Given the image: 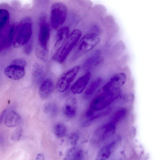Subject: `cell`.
Here are the masks:
<instances>
[{
  "instance_id": "18",
  "label": "cell",
  "mask_w": 160,
  "mask_h": 160,
  "mask_svg": "<svg viewBox=\"0 0 160 160\" xmlns=\"http://www.w3.org/2000/svg\"><path fill=\"white\" fill-rule=\"evenodd\" d=\"M21 120V117L20 115L16 112L11 111L6 115L4 124L7 127H14L19 124Z\"/></svg>"
},
{
  "instance_id": "26",
  "label": "cell",
  "mask_w": 160,
  "mask_h": 160,
  "mask_svg": "<svg viewBox=\"0 0 160 160\" xmlns=\"http://www.w3.org/2000/svg\"><path fill=\"white\" fill-rule=\"evenodd\" d=\"M11 64L20 66L24 68L26 65V62L23 58H17L13 60L11 62Z\"/></svg>"
},
{
  "instance_id": "28",
  "label": "cell",
  "mask_w": 160,
  "mask_h": 160,
  "mask_svg": "<svg viewBox=\"0 0 160 160\" xmlns=\"http://www.w3.org/2000/svg\"><path fill=\"white\" fill-rule=\"evenodd\" d=\"M22 132V128H19L15 130L12 133L11 139L14 141L18 140L21 137Z\"/></svg>"
},
{
  "instance_id": "12",
  "label": "cell",
  "mask_w": 160,
  "mask_h": 160,
  "mask_svg": "<svg viewBox=\"0 0 160 160\" xmlns=\"http://www.w3.org/2000/svg\"><path fill=\"white\" fill-rule=\"evenodd\" d=\"M78 101L74 96L68 97L66 100L62 108V112L67 118L72 119L75 117L78 108Z\"/></svg>"
},
{
  "instance_id": "8",
  "label": "cell",
  "mask_w": 160,
  "mask_h": 160,
  "mask_svg": "<svg viewBox=\"0 0 160 160\" xmlns=\"http://www.w3.org/2000/svg\"><path fill=\"white\" fill-rule=\"evenodd\" d=\"M32 25L29 22L21 24L18 28L14 38L13 45L15 48H18L25 45L32 38Z\"/></svg>"
},
{
  "instance_id": "4",
  "label": "cell",
  "mask_w": 160,
  "mask_h": 160,
  "mask_svg": "<svg viewBox=\"0 0 160 160\" xmlns=\"http://www.w3.org/2000/svg\"><path fill=\"white\" fill-rule=\"evenodd\" d=\"M122 92L121 88L102 91L92 99L88 108L97 111L105 110L117 100L122 94Z\"/></svg>"
},
{
  "instance_id": "27",
  "label": "cell",
  "mask_w": 160,
  "mask_h": 160,
  "mask_svg": "<svg viewBox=\"0 0 160 160\" xmlns=\"http://www.w3.org/2000/svg\"><path fill=\"white\" fill-rule=\"evenodd\" d=\"M33 46L32 40L31 38L29 41L24 45V51L27 55H29L31 53Z\"/></svg>"
},
{
  "instance_id": "13",
  "label": "cell",
  "mask_w": 160,
  "mask_h": 160,
  "mask_svg": "<svg viewBox=\"0 0 160 160\" xmlns=\"http://www.w3.org/2000/svg\"><path fill=\"white\" fill-rule=\"evenodd\" d=\"M132 106H124L114 111L109 118V121L116 124L118 123L133 116Z\"/></svg>"
},
{
  "instance_id": "15",
  "label": "cell",
  "mask_w": 160,
  "mask_h": 160,
  "mask_svg": "<svg viewBox=\"0 0 160 160\" xmlns=\"http://www.w3.org/2000/svg\"><path fill=\"white\" fill-rule=\"evenodd\" d=\"M118 140L115 139L102 147L97 153L95 160H106L108 159L117 144Z\"/></svg>"
},
{
  "instance_id": "7",
  "label": "cell",
  "mask_w": 160,
  "mask_h": 160,
  "mask_svg": "<svg viewBox=\"0 0 160 160\" xmlns=\"http://www.w3.org/2000/svg\"><path fill=\"white\" fill-rule=\"evenodd\" d=\"M81 70L79 64L66 70L58 78L56 85L57 90L60 92L66 91Z\"/></svg>"
},
{
  "instance_id": "5",
  "label": "cell",
  "mask_w": 160,
  "mask_h": 160,
  "mask_svg": "<svg viewBox=\"0 0 160 160\" xmlns=\"http://www.w3.org/2000/svg\"><path fill=\"white\" fill-rule=\"evenodd\" d=\"M50 10L51 25L53 29H56L65 22L68 15V7L63 2H56L51 5Z\"/></svg>"
},
{
  "instance_id": "16",
  "label": "cell",
  "mask_w": 160,
  "mask_h": 160,
  "mask_svg": "<svg viewBox=\"0 0 160 160\" xmlns=\"http://www.w3.org/2000/svg\"><path fill=\"white\" fill-rule=\"evenodd\" d=\"M54 88L52 81L49 79L43 80L39 88V94L40 98L44 99L48 98L52 93Z\"/></svg>"
},
{
  "instance_id": "30",
  "label": "cell",
  "mask_w": 160,
  "mask_h": 160,
  "mask_svg": "<svg viewBox=\"0 0 160 160\" xmlns=\"http://www.w3.org/2000/svg\"><path fill=\"white\" fill-rule=\"evenodd\" d=\"M34 160H44V156L42 153H39L36 156Z\"/></svg>"
},
{
  "instance_id": "31",
  "label": "cell",
  "mask_w": 160,
  "mask_h": 160,
  "mask_svg": "<svg viewBox=\"0 0 160 160\" xmlns=\"http://www.w3.org/2000/svg\"><path fill=\"white\" fill-rule=\"evenodd\" d=\"M6 112V110H4L2 112V113H1V115H0V122H2V119L3 118L4 116H5V113Z\"/></svg>"
},
{
  "instance_id": "17",
  "label": "cell",
  "mask_w": 160,
  "mask_h": 160,
  "mask_svg": "<svg viewBox=\"0 0 160 160\" xmlns=\"http://www.w3.org/2000/svg\"><path fill=\"white\" fill-rule=\"evenodd\" d=\"M71 32L70 27L68 25L63 26L61 27L57 33L55 46L60 47L67 39Z\"/></svg>"
},
{
  "instance_id": "2",
  "label": "cell",
  "mask_w": 160,
  "mask_h": 160,
  "mask_svg": "<svg viewBox=\"0 0 160 160\" xmlns=\"http://www.w3.org/2000/svg\"><path fill=\"white\" fill-rule=\"evenodd\" d=\"M90 22L89 18L86 16H84L54 54L52 58L54 60L59 63H62L65 61L75 47Z\"/></svg>"
},
{
  "instance_id": "3",
  "label": "cell",
  "mask_w": 160,
  "mask_h": 160,
  "mask_svg": "<svg viewBox=\"0 0 160 160\" xmlns=\"http://www.w3.org/2000/svg\"><path fill=\"white\" fill-rule=\"evenodd\" d=\"M112 52L108 49L106 46L99 47L83 57L80 60L79 63L81 70L84 72L96 70L103 66L110 59Z\"/></svg>"
},
{
  "instance_id": "22",
  "label": "cell",
  "mask_w": 160,
  "mask_h": 160,
  "mask_svg": "<svg viewBox=\"0 0 160 160\" xmlns=\"http://www.w3.org/2000/svg\"><path fill=\"white\" fill-rule=\"evenodd\" d=\"M10 18L8 11L4 9L0 10V28L1 31L3 29L7 24Z\"/></svg>"
},
{
  "instance_id": "24",
  "label": "cell",
  "mask_w": 160,
  "mask_h": 160,
  "mask_svg": "<svg viewBox=\"0 0 160 160\" xmlns=\"http://www.w3.org/2000/svg\"><path fill=\"white\" fill-rule=\"evenodd\" d=\"M35 54L38 58L43 61H46L48 58V49H46L39 46L36 48Z\"/></svg>"
},
{
  "instance_id": "25",
  "label": "cell",
  "mask_w": 160,
  "mask_h": 160,
  "mask_svg": "<svg viewBox=\"0 0 160 160\" xmlns=\"http://www.w3.org/2000/svg\"><path fill=\"white\" fill-rule=\"evenodd\" d=\"M44 112L46 113L52 114L56 110L55 106L51 103L45 105L43 108Z\"/></svg>"
},
{
  "instance_id": "10",
  "label": "cell",
  "mask_w": 160,
  "mask_h": 160,
  "mask_svg": "<svg viewBox=\"0 0 160 160\" xmlns=\"http://www.w3.org/2000/svg\"><path fill=\"white\" fill-rule=\"evenodd\" d=\"M45 18V16H42L40 20L38 40L39 46L48 49L47 45L49 39L50 32L49 25Z\"/></svg>"
},
{
  "instance_id": "1",
  "label": "cell",
  "mask_w": 160,
  "mask_h": 160,
  "mask_svg": "<svg viewBox=\"0 0 160 160\" xmlns=\"http://www.w3.org/2000/svg\"><path fill=\"white\" fill-rule=\"evenodd\" d=\"M96 18L91 22L84 30L75 47L69 55V61L75 63L94 49L106 46L109 36V23L105 18Z\"/></svg>"
},
{
  "instance_id": "29",
  "label": "cell",
  "mask_w": 160,
  "mask_h": 160,
  "mask_svg": "<svg viewBox=\"0 0 160 160\" xmlns=\"http://www.w3.org/2000/svg\"><path fill=\"white\" fill-rule=\"evenodd\" d=\"M78 138L79 136L78 134L75 132L71 133L69 137V139L71 143L73 144H74L77 142Z\"/></svg>"
},
{
  "instance_id": "21",
  "label": "cell",
  "mask_w": 160,
  "mask_h": 160,
  "mask_svg": "<svg viewBox=\"0 0 160 160\" xmlns=\"http://www.w3.org/2000/svg\"><path fill=\"white\" fill-rule=\"evenodd\" d=\"M44 73L42 66L38 63H35L33 67L32 75L36 80H38L42 77Z\"/></svg>"
},
{
  "instance_id": "20",
  "label": "cell",
  "mask_w": 160,
  "mask_h": 160,
  "mask_svg": "<svg viewBox=\"0 0 160 160\" xmlns=\"http://www.w3.org/2000/svg\"><path fill=\"white\" fill-rule=\"evenodd\" d=\"M102 82V78L100 76L92 80L86 89L84 93L85 95L88 96L92 95L99 88Z\"/></svg>"
},
{
  "instance_id": "23",
  "label": "cell",
  "mask_w": 160,
  "mask_h": 160,
  "mask_svg": "<svg viewBox=\"0 0 160 160\" xmlns=\"http://www.w3.org/2000/svg\"><path fill=\"white\" fill-rule=\"evenodd\" d=\"M54 132L57 137L62 138L66 134L67 128L63 124L61 123H58L54 127Z\"/></svg>"
},
{
  "instance_id": "6",
  "label": "cell",
  "mask_w": 160,
  "mask_h": 160,
  "mask_svg": "<svg viewBox=\"0 0 160 160\" xmlns=\"http://www.w3.org/2000/svg\"><path fill=\"white\" fill-rule=\"evenodd\" d=\"M116 125L109 121L98 127L91 137V144L94 145L100 144L112 136L116 132Z\"/></svg>"
},
{
  "instance_id": "14",
  "label": "cell",
  "mask_w": 160,
  "mask_h": 160,
  "mask_svg": "<svg viewBox=\"0 0 160 160\" xmlns=\"http://www.w3.org/2000/svg\"><path fill=\"white\" fill-rule=\"evenodd\" d=\"M4 73L8 78L14 80H18L24 76L25 70L24 68L11 64L5 68Z\"/></svg>"
},
{
  "instance_id": "11",
  "label": "cell",
  "mask_w": 160,
  "mask_h": 160,
  "mask_svg": "<svg viewBox=\"0 0 160 160\" xmlns=\"http://www.w3.org/2000/svg\"><path fill=\"white\" fill-rule=\"evenodd\" d=\"M92 75V72H84L77 79L70 88L72 93L74 95L82 93L89 83Z\"/></svg>"
},
{
  "instance_id": "19",
  "label": "cell",
  "mask_w": 160,
  "mask_h": 160,
  "mask_svg": "<svg viewBox=\"0 0 160 160\" xmlns=\"http://www.w3.org/2000/svg\"><path fill=\"white\" fill-rule=\"evenodd\" d=\"M65 158L66 160H83V151L79 148L72 147L67 153Z\"/></svg>"
},
{
  "instance_id": "9",
  "label": "cell",
  "mask_w": 160,
  "mask_h": 160,
  "mask_svg": "<svg viewBox=\"0 0 160 160\" xmlns=\"http://www.w3.org/2000/svg\"><path fill=\"white\" fill-rule=\"evenodd\" d=\"M128 74L125 72L116 73L102 86V91L107 92L121 88L128 81Z\"/></svg>"
}]
</instances>
